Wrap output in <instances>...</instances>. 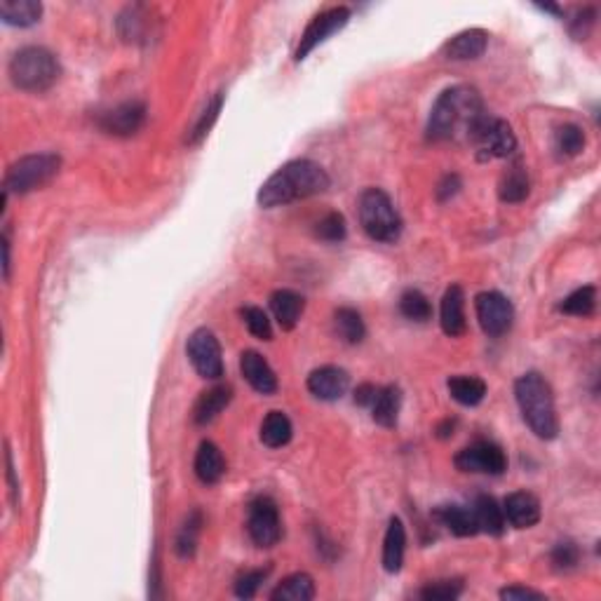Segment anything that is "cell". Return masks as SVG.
Returning <instances> with one entry per match:
<instances>
[{"mask_svg": "<svg viewBox=\"0 0 601 601\" xmlns=\"http://www.w3.org/2000/svg\"><path fill=\"white\" fill-rule=\"evenodd\" d=\"M491 116L484 108L477 90L465 85L449 87L437 97L428 120V137L433 142L475 143L489 127Z\"/></svg>", "mask_w": 601, "mask_h": 601, "instance_id": "1", "label": "cell"}, {"mask_svg": "<svg viewBox=\"0 0 601 601\" xmlns=\"http://www.w3.org/2000/svg\"><path fill=\"white\" fill-rule=\"evenodd\" d=\"M329 174L313 160H292L282 165L270 179L259 188L256 202L263 210L289 205L296 200L313 198L329 188Z\"/></svg>", "mask_w": 601, "mask_h": 601, "instance_id": "2", "label": "cell"}, {"mask_svg": "<svg viewBox=\"0 0 601 601\" xmlns=\"http://www.w3.org/2000/svg\"><path fill=\"white\" fill-rule=\"evenodd\" d=\"M515 397L519 404L521 418L527 423L531 433L540 440H554L559 434L557 407L552 388L538 372H528L517 378Z\"/></svg>", "mask_w": 601, "mask_h": 601, "instance_id": "3", "label": "cell"}, {"mask_svg": "<svg viewBox=\"0 0 601 601\" xmlns=\"http://www.w3.org/2000/svg\"><path fill=\"white\" fill-rule=\"evenodd\" d=\"M59 78V62L45 47H24L10 62V81L24 92H45Z\"/></svg>", "mask_w": 601, "mask_h": 601, "instance_id": "4", "label": "cell"}, {"mask_svg": "<svg viewBox=\"0 0 601 601\" xmlns=\"http://www.w3.org/2000/svg\"><path fill=\"white\" fill-rule=\"evenodd\" d=\"M360 224L373 242L395 245L402 236V219L381 188H366L360 195Z\"/></svg>", "mask_w": 601, "mask_h": 601, "instance_id": "5", "label": "cell"}, {"mask_svg": "<svg viewBox=\"0 0 601 601\" xmlns=\"http://www.w3.org/2000/svg\"><path fill=\"white\" fill-rule=\"evenodd\" d=\"M62 167L59 155L55 153H36L19 158L14 165H10L5 174V195H26L36 188L50 184Z\"/></svg>", "mask_w": 601, "mask_h": 601, "instance_id": "6", "label": "cell"}, {"mask_svg": "<svg viewBox=\"0 0 601 601\" xmlns=\"http://www.w3.org/2000/svg\"><path fill=\"white\" fill-rule=\"evenodd\" d=\"M247 531L249 538L254 540V545H278L279 538H282V521H279V510L273 498L259 496L249 502Z\"/></svg>", "mask_w": 601, "mask_h": 601, "instance_id": "7", "label": "cell"}, {"mask_svg": "<svg viewBox=\"0 0 601 601\" xmlns=\"http://www.w3.org/2000/svg\"><path fill=\"white\" fill-rule=\"evenodd\" d=\"M188 360L193 369L202 378L217 381L224 376V357H221V346H219L217 336L211 334L210 329H195L186 343Z\"/></svg>", "mask_w": 601, "mask_h": 601, "instance_id": "8", "label": "cell"}, {"mask_svg": "<svg viewBox=\"0 0 601 601\" xmlns=\"http://www.w3.org/2000/svg\"><path fill=\"white\" fill-rule=\"evenodd\" d=\"M475 310H477L479 327L491 339L508 334L510 327H512V320H515V308L510 304V298L502 296L501 292L477 294Z\"/></svg>", "mask_w": 601, "mask_h": 601, "instance_id": "9", "label": "cell"}, {"mask_svg": "<svg viewBox=\"0 0 601 601\" xmlns=\"http://www.w3.org/2000/svg\"><path fill=\"white\" fill-rule=\"evenodd\" d=\"M460 472H482V475H502L508 468V459L498 444L479 440L470 447L460 449L453 459Z\"/></svg>", "mask_w": 601, "mask_h": 601, "instance_id": "10", "label": "cell"}, {"mask_svg": "<svg viewBox=\"0 0 601 601\" xmlns=\"http://www.w3.org/2000/svg\"><path fill=\"white\" fill-rule=\"evenodd\" d=\"M348 21H350V10H348V7H331V10H324V13L317 14V17L305 26L304 36L298 40L294 59H296V62H304L305 56L315 50L317 45H322L329 36H334L336 31H341Z\"/></svg>", "mask_w": 601, "mask_h": 601, "instance_id": "11", "label": "cell"}, {"mask_svg": "<svg viewBox=\"0 0 601 601\" xmlns=\"http://www.w3.org/2000/svg\"><path fill=\"white\" fill-rule=\"evenodd\" d=\"M146 123V106L142 101H124L99 118V127L113 137H132Z\"/></svg>", "mask_w": 601, "mask_h": 601, "instance_id": "12", "label": "cell"}, {"mask_svg": "<svg viewBox=\"0 0 601 601\" xmlns=\"http://www.w3.org/2000/svg\"><path fill=\"white\" fill-rule=\"evenodd\" d=\"M348 385H350V376L341 366H320L308 376V391L310 395H315L322 402H336L346 395Z\"/></svg>", "mask_w": 601, "mask_h": 601, "instance_id": "13", "label": "cell"}, {"mask_svg": "<svg viewBox=\"0 0 601 601\" xmlns=\"http://www.w3.org/2000/svg\"><path fill=\"white\" fill-rule=\"evenodd\" d=\"M479 158L482 160H491V158H508L510 153H515L517 137L512 127L505 120L491 118L489 127L484 130L482 139L477 142Z\"/></svg>", "mask_w": 601, "mask_h": 601, "instance_id": "14", "label": "cell"}, {"mask_svg": "<svg viewBox=\"0 0 601 601\" xmlns=\"http://www.w3.org/2000/svg\"><path fill=\"white\" fill-rule=\"evenodd\" d=\"M502 515L515 528H531L540 521V501L528 491H515L502 501Z\"/></svg>", "mask_w": 601, "mask_h": 601, "instance_id": "15", "label": "cell"}, {"mask_svg": "<svg viewBox=\"0 0 601 601\" xmlns=\"http://www.w3.org/2000/svg\"><path fill=\"white\" fill-rule=\"evenodd\" d=\"M240 372L245 376L252 388L261 395H273L278 391V376L270 369L266 360H263V355L256 353V350H247V353H242L240 357Z\"/></svg>", "mask_w": 601, "mask_h": 601, "instance_id": "16", "label": "cell"}, {"mask_svg": "<svg viewBox=\"0 0 601 601\" xmlns=\"http://www.w3.org/2000/svg\"><path fill=\"white\" fill-rule=\"evenodd\" d=\"M440 324L442 331L451 339H459L465 334V294L460 285H451L442 296L440 305Z\"/></svg>", "mask_w": 601, "mask_h": 601, "instance_id": "17", "label": "cell"}, {"mask_svg": "<svg viewBox=\"0 0 601 601\" xmlns=\"http://www.w3.org/2000/svg\"><path fill=\"white\" fill-rule=\"evenodd\" d=\"M489 45V36L482 29H468L460 31L459 36H453L447 45H444V55L453 62H468V59H477L486 52Z\"/></svg>", "mask_w": 601, "mask_h": 601, "instance_id": "18", "label": "cell"}, {"mask_svg": "<svg viewBox=\"0 0 601 601\" xmlns=\"http://www.w3.org/2000/svg\"><path fill=\"white\" fill-rule=\"evenodd\" d=\"M404 552H407V528L399 517H392L388 521V531L383 538V569L388 573H399L404 564Z\"/></svg>", "mask_w": 601, "mask_h": 601, "instance_id": "19", "label": "cell"}, {"mask_svg": "<svg viewBox=\"0 0 601 601\" xmlns=\"http://www.w3.org/2000/svg\"><path fill=\"white\" fill-rule=\"evenodd\" d=\"M230 399H233L230 385H214V388H210V391H205L198 397L195 409H193V421L198 423V425H207L228 407Z\"/></svg>", "mask_w": 601, "mask_h": 601, "instance_id": "20", "label": "cell"}, {"mask_svg": "<svg viewBox=\"0 0 601 601\" xmlns=\"http://www.w3.org/2000/svg\"><path fill=\"white\" fill-rule=\"evenodd\" d=\"M434 519L440 521L442 527H447L453 536L459 538H468L479 533L477 519L472 508H463V505H440L434 510Z\"/></svg>", "mask_w": 601, "mask_h": 601, "instance_id": "21", "label": "cell"}, {"mask_svg": "<svg viewBox=\"0 0 601 601\" xmlns=\"http://www.w3.org/2000/svg\"><path fill=\"white\" fill-rule=\"evenodd\" d=\"M270 308H273V315L279 327L285 329V331H292L298 324V320H301V315H304L305 301L304 296H298L292 289H278L270 296Z\"/></svg>", "mask_w": 601, "mask_h": 601, "instance_id": "22", "label": "cell"}, {"mask_svg": "<svg viewBox=\"0 0 601 601\" xmlns=\"http://www.w3.org/2000/svg\"><path fill=\"white\" fill-rule=\"evenodd\" d=\"M195 475L202 484H217L226 475V460L214 442H202L195 453Z\"/></svg>", "mask_w": 601, "mask_h": 601, "instance_id": "23", "label": "cell"}, {"mask_svg": "<svg viewBox=\"0 0 601 601\" xmlns=\"http://www.w3.org/2000/svg\"><path fill=\"white\" fill-rule=\"evenodd\" d=\"M399 407H402V392H399V388L385 385V388H378L376 399H373L369 409H372V418L381 428H395Z\"/></svg>", "mask_w": 601, "mask_h": 601, "instance_id": "24", "label": "cell"}, {"mask_svg": "<svg viewBox=\"0 0 601 601\" xmlns=\"http://www.w3.org/2000/svg\"><path fill=\"white\" fill-rule=\"evenodd\" d=\"M43 5L36 0H0V17L7 26H33L40 21Z\"/></svg>", "mask_w": 601, "mask_h": 601, "instance_id": "25", "label": "cell"}, {"mask_svg": "<svg viewBox=\"0 0 601 601\" xmlns=\"http://www.w3.org/2000/svg\"><path fill=\"white\" fill-rule=\"evenodd\" d=\"M528 193H531V181H528L527 169L521 167V165H515V167H510L508 172L502 174L501 184H498V198L502 202L519 205V202L528 198Z\"/></svg>", "mask_w": 601, "mask_h": 601, "instance_id": "26", "label": "cell"}, {"mask_svg": "<svg viewBox=\"0 0 601 601\" xmlns=\"http://www.w3.org/2000/svg\"><path fill=\"white\" fill-rule=\"evenodd\" d=\"M292 421L285 411H270L261 423V442L268 449H279L292 440Z\"/></svg>", "mask_w": 601, "mask_h": 601, "instance_id": "27", "label": "cell"}, {"mask_svg": "<svg viewBox=\"0 0 601 601\" xmlns=\"http://www.w3.org/2000/svg\"><path fill=\"white\" fill-rule=\"evenodd\" d=\"M472 512H475L479 531H486L489 536H502L508 521H505L502 508L496 502V498L479 496L477 501H475V505H472Z\"/></svg>", "mask_w": 601, "mask_h": 601, "instance_id": "28", "label": "cell"}, {"mask_svg": "<svg viewBox=\"0 0 601 601\" xmlns=\"http://www.w3.org/2000/svg\"><path fill=\"white\" fill-rule=\"evenodd\" d=\"M315 597V583L308 573H294L287 576L278 588L270 592L273 601H310Z\"/></svg>", "mask_w": 601, "mask_h": 601, "instance_id": "29", "label": "cell"}, {"mask_svg": "<svg viewBox=\"0 0 601 601\" xmlns=\"http://www.w3.org/2000/svg\"><path fill=\"white\" fill-rule=\"evenodd\" d=\"M451 397L463 407H477L486 397V383L477 376H451L447 381Z\"/></svg>", "mask_w": 601, "mask_h": 601, "instance_id": "30", "label": "cell"}, {"mask_svg": "<svg viewBox=\"0 0 601 601\" xmlns=\"http://www.w3.org/2000/svg\"><path fill=\"white\" fill-rule=\"evenodd\" d=\"M336 334L341 336L346 343H362L366 336V327L362 315L355 308H339L334 315Z\"/></svg>", "mask_w": 601, "mask_h": 601, "instance_id": "31", "label": "cell"}, {"mask_svg": "<svg viewBox=\"0 0 601 601\" xmlns=\"http://www.w3.org/2000/svg\"><path fill=\"white\" fill-rule=\"evenodd\" d=\"M597 308V289L592 285H585L580 289H576L573 294L562 301L559 310L566 313V315H576V317H589L595 315Z\"/></svg>", "mask_w": 601, "mask_h": 601, "instance_id": "32", "label": "cell"}, {"mask_svg": "<svg viewBox=\"0 0 601 601\" xmlns=\"http://www.w3.org/2000/svg\"><path fill=\"white\" fill-rule=\"evenodd\" d=\"M399 313L411 322H428L433 317V305H430L428 296L418 289H407L399 298Z\"/></svg>", "mask_w": 601, "mask_h": 601, "instance_id": "33", "label": "cell"}, {"mask_svg": "<svg viewBox=\"0 0 601 601\" xmlns=\"http://www.w3.org/2000/svg\"><path fill=\"white\" fill-rule=\"evenodd\" d=\"M221 106H224V94L221 92L214 94V97L207 101V106L202 108V113H200L198 123L193 124L191 134H188V143H191V146H198V143L210 134V130L214 127V123H217L219 113H221Z\"/></svg>", "mask_w": 601, "mask_h": 601, "instance_id": "34", "label": "cell"}, {"mask_svg": "<svg viewBox=\"0 0 601 601\" xmlns=\"http://www.w3.org/2000/svg\"><path fill=\"white\" fill-rule=\"evenodd\" d=\"M200 528H202V515L198 510H193L188 519L184 521L179 536H176V554L181 559H191L195 554V547H198L200 538Z\"/></svg>", "mask_w": 601, "mask_h": 601, "instance_id": "35", "label": "cell"}, {"mask_svg": "<svg viewBox=\"0 0 601 601\" xmlns=\"http://www.w3.org/2000/svg\"><path fill=\"white\" fill-rule=\"evenodd\" d=\"M585 149V134L578 124H564L554 134V150L562 158H573Z\"/></svg>", "mask_w": 601, "mask_h": 601, "instance_id": "36", "label": "cell"}, {"mask_svg": "<svg viewBox=\"0 0 601 601\" xmlns=\"http://www.w3.org/2000/svg\"><path fill=\"white\" fill-rule=\"evenodd\" d=\"M242 317H245L249 334H254L261 341H270L273 339V324H270L263 310L256 308V305H247V308H242Z\"/></svg>", "mask_w": 601, "mask_h": 601, "instance_id": "37", "label": "cell"}, {"mask_svg": "<svg viewBox=\"0 0 601 601\" xmlns=\"http://www.w3.org/2000/svg\"><path fill=\"white\" fill-rule=\"evenodd\" d=\"M346 219L339 211H329L327 217L320 219V224L315 228V236L324 242H341L346 240Z\"/></svg>", "mask_w": 601, "mask_h": 601, "instance_id": "38", "label": "cell"}, {"mask_svg": "<svg viewBox=\"0 0 601 601\" xmlns=\"http://www.w3.org/2000/svg\"><path fill=\"white\" fill-rule=\"evenodd\" d=\"M463 595V583L460 580H437L428 588L421 589V599L425 601H453Z\"/></svg>", "mask_w": 601, "mask_h": 601, "instance_id": "39", "label": "cell"}, {"mask_svg": "<svg viewBox=\"0 0 601 601\" xmlns=\"http://www.w3.org/2000/svg\"><path fill=\"white\" fill-rule=\"evenodd\" d=\"M268 569H254V571H245L240 578L236 580V597L237 599H252L259 592L261 583L266 580Z\"/></svg>", "mask_w": 601, "mask_h": 601, "instance_id": "40", "label": "cell"}, {"mask_svg": "<svg viewBox=\"0 0 601 601\" xmlns=\"http://www.w3.org/2000/svg\"><path fill=\"white\" fill-rule=\"evenodd\" d=\"M580 559V550L573 543H559L554 550H552V562L557 569H573Z\"/></svg>", "mask_w": 601, "mask_h": 601, "instance_id": "41", "label": "cell"}, {"mask_svg": "<svg viewBox=\"0 0 601 601\" xmlns=\"http://www.w3.org/2000/svg\"><path fill=\"white\" fill-rule=\"evenodd\" d=\"M592 24H595V10H592V7H588V10L578 13V17L573 19V24H571V31H573V36L585 38L589 31V26H592Z\"/></svg>", "mask_w": 601, "mask_h": 601, "instance_id": "42", "label": "cell"}, {"mask_svg": "<svg viewBox=\"0 0 601 601\" xmlns=\"http://www.w3.org/2000/svg\"><path fill=\"white\" fill-rule=\"evenodd\" d=\"M501 599H545V595L543 592H536V589H528V588H505L501 589Z\"/></svg>", "mask_w": 601, "mask_h": 601, "instance_id": "43", "label": "cell"}, {"mask_svg": "<svg viewBox=\"0 0 601 601\" xmlns=\"http://www.w3.org/2000/svg\"><path fill=\"white\" fill-rule=\"evenodd\" d=\"M459 188H460L459 176H456V174H449L447 179L440 184V188H437V198H440V200L453 198V195L459 193Z\"/></svg>", "mask_w": 601, "mask_h": 601, "instance_id": "44", "label": "cell"}, {"mask_svg": "<svg viewBox=\"0 0 601 601\" xmlns=\"http://www.w3.org/2000/svg\"><path fill=\"white\" fill-rule=\"evenodd\" d=\"M378 388L372 383H362L357 391H355V404H360V407H372L373 399H376Z\"/></svg>", "mask_w": 601, "mask_h": 601, "instance_id": "45", "label": "cell"}, {"mask_svg": "<svg viewBox=\"0 0 601 601\" xmlns=\"http://www.w3.org/2000/svg\"><path fill=\"white\" fill-rule=\"evenodd\" d=\"M5 465H7V479H10V494H13L14 505H19V486H17V482H14L13 453H10V449H7V453H5Z\"/></svg>", "mask_w": 601, "mask_h": 601, "instance_id": "46", "label": "cell"}, {"mask_svg": "<svg viewBox=\"0 0 601 601\" xmlns=\"http://www.w3.org/2000/svg\"><path fill=\"white\" fill-rule=\"evenodd\" d=\"M3 254H5L3 266H5V279H7L10 278V240H7V236H3Z\"/></svg>", "mask_w": 601, "mask_h": 601, "instance_id": "47", "label": "cell"}, {"mask_svg": "<svg viewBox=\"0 0 601 601\" xmlns=\"http://www.w3.org/2000/svg\"><path fill=\"white\" fill-rule=\"evenodd\" d=\"M453 425H456V423H453V421H444L440 425V428H437V434H440L442 440H447L449 434H453Z\"/></svg>", "mask_w": 601, "mask_h": 601, "instance_id": "48", "label": "cell"}]
</instances>
